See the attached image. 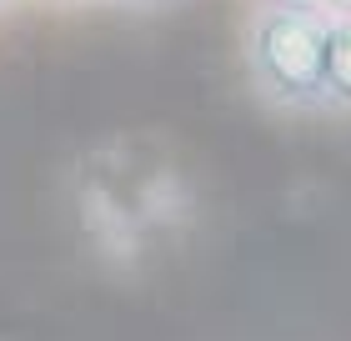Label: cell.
Listing matches in <instances>:
<instances>
[{
	"instance_id": "obj_2",
	"label": "cell",
	"mask_w": 351,
	"mask_h": 341,
	"mask_svg": "<svg viewBox=\"0 0 351 341\" xmlns=\"http://www.w3.org/2000/svg\"><path fill=\"white\" fill-rule=\"evenodd\" d=\"M326 110H351V15H326Z\"/></svg>"
},
{
	"instance_id": "obj_3",
	"label": "cell",
	"mask_w": 351,
	"mask_h": 341,
	"mask_svg": "<svg viewBox=\"0 0 351 341\" xmlns=\"http://www.w3.org/2000/svg\"><path fill=\"white\" fill-rule=\"evenodd\" d=\"M261 5H276V10H326V0H261Z\"/></svg>"
},
{
	"instance_id": "obj_4",
	"label": "cell",
	"mask_w": 351,
	"mask_h": 341,
	"mask_svg": "<svg viewBox=\"0 0 351 341\" xmlns=\"http://www.w3.org/2000/svg\"><path fill=\"white\" fill-rule=\"evenodd\" d=\"M326 10L331 15H351V0H326Z\"/></svg>"
},
{
	"instance_id": "obj_1",
	"label": "cell",
	"mask_w": 351,
	"mask_h": 341,
	"mask_svg": "<svg viewBox=\"0 0 351 341\" xmlns=\"http://www.w3.org/2000/svg\"><path fill=\"white\" fill-rule=\"evenodd\" d=\"M256 91L281 110H326V10L261 5L246 30Z\"/></svg>"
}]
</instances>
